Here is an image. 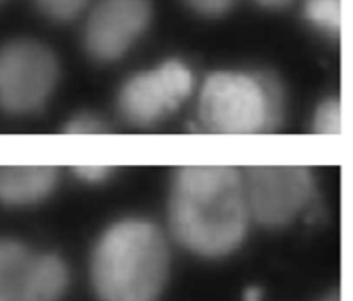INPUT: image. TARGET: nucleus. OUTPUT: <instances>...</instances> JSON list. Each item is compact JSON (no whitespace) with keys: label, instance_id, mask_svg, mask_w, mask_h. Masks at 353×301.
<instances>
[{"label":"nucleus","instance_id":"obj_1","mask_svg":"<svg viewBox=\"0 0 353 301\" xmlns=\"http://www.w3.org/2000/svg\"><path fill=\"white\" fill-rule=\"evenodd\" d=\"M168 214L172 236L192 253L207 258L233 253L252 220L243 172L230 165L179 169Z\"/></svg>","mask_w":353,"mask_h":301},{"label":"nucleus","instance_id":"obj_2","mask_svg":"<svg viewBox=\"0 0 353 301\" xmlns=\"http://www.w3.org/2000/svg\"><path fill=\"white\" fill-rule=\"evenodd\" d=\"M90 274L100 301H157L169 278L165 236L150 220H117L95 243Z\"/></svg>","mask_w":353,"mask_h":301},{"label":"nucleus","instance_id":"obj_3","mask_svg":"<svg viewBox=\"0 0 353 301\" xmlns=\"http://www.w3.org/2000/svg\"><path fill=\"white\" fill-rule=\"evenodd\" d=\"M285 110L283 83L268 71L212 72L199 98L200 123L216 134L272 133Z\"/></svg>","mask_w":353,"mask_h":301},{"label":"nucleus","instance_id":"obj_4","mask_svg":"<svg viewBox=\"0 0 353 301\" xmlns=\"http://www.w3.org/2000/svg\"><path fill=\"white\" fill-rule=\"evenodd\" d=\"M61 78L57 55L31 38L0 45V112L31 116L43 109Z\"/></svg>","mask_w":353,"mask_h":301},{"label":"nucleus","instance_id":"obj_5","mask_svg":"<svg viewBox=\"0 0 353 301\" xmlns=\"http://www.w3.org/2000/svg\"><path fill=\"white\" fill-rule=\"evenodd\" d=\"M250 219L269 229L286 227L309 210L316 196L312 172L302 165H257L243 172Z\"/></svg>","mask_w":353,"mask_h":301},{"label":"nucleus","instance_id":"obj_6","mask_svg":"<svg viewBox=\"0 0 353 301\" xmlns=\"http://www.w3.org/2000/svg\"><path fill=\"white\" fill-rule=\"evenodd\" d=\"M193 86L195 78L188 65L165 61L126 79L117 95V109L128 123L148 126L179 109Z\"/></svg>","mask_w":353,"mask_h":301},{"label":"nucleus","instance_id":"obj_7","mask_svg":"<svg viewBox=\"0 0 353 301\" xmlns=\"http://www.w3.org/2000/svg\"><path fill=\"white\" fill-rule=\"evenodd\" d=\"M69 284L64 262L0 236V301H59Z\"/></svg>","mask_w":353,"mask_h":301},{"label":"nucleus","instance_id":"obj_8","mask_svg":"<svg viewBox=\"0 0 353 301\" xmlns=\"http://www.w3.org/2000/svg\"><path fill=\"white\" fill-rule=\"evenodd\" d=\"M152 16V0H99L83 31L86 54L105 64L119 61L143 37Z\"/></svg>","mask_w":353,"mask_h":301},{"label":"nucleus","instance_id":"obj_9","mask_svg":"<svg viewBox=\"0 0 353 301\" xmlns=\"http://www.w3.org/2000/svg\"><path fill=\"white\" fill-rule=\"evenodd\" d=\"M57 181V169L48 165H2L0 205H37L54 193Z\"/></svg>","mask_w":353,"mask_h":301},{"label":"nucleus","instance_id":"obj_10","mask_svg":"<svg viewBox=\"0 0 353 301\" xmlns=\"http://www.w3.org/2000/svg\"><path fill=\"white\" fill-rule=\"evenodd\" d=\"M303 16L321 33L338 38L341 34L343 0H305Z\"/></svg>","mask_w":353,"mask_h":301},{"label":"nucleus","instance_id":"obj_11","mask_svg":"<svg viewBox=\"0 0 353 301\" xmlns=\"http://www.w3.org/2000/svg\"><path fill=\"white\" fill-rule=\"evenodd\" d=\"M314 133L336 136L343 129V110L338 98H327L321 103L314 114Z\"/></svg>","mask_w":353,"mask_h":301},{"label":"nucleus","instance_id":"obj_12","mask_svg":"<svg viewBox=\"0 0 353 301\" xmlns=\"http://www.w3.org/2000/svg\"><path fill=\"white\" fill-rule=\"evenodd\" d=\"M37 9L55 23H68V21L76 19L90 0H33Z\"/></svg>","mask_w":353,"mask_h":301},{"label":"nucleus","instance_id":"obj_13","mask_svg":"<svg viewBox=\"0 0 353 301\" xmlns=\"http://www.w3.org/2000/svg\"><path fill=\"white\" fill-rule=\"evenodd\" d=\"M105 131L107 126L103 124V121H100L97 116H90V114H79L62 127V133L65 134H99L105 133Z\"/></svg>","mask_w":353,"mask_h":301},{"label":"nucleus","instance_id":"obj_14","mask_svg":"<svg viewBox=\"0 0 353 301\" xmlns=\"http://www.w3.org/2000/svg\"><path fill=\"white\" fill-rule=\"evenodd\" d=\"M186 6L203 17H219L233 9L236 0H185Z\"/></svg>","mask_w":353,"mask_h":301},{"label":"nucleus","instance_id":"obj_15","mask_svg":"<svg viewBox=\"0 0 353 301\" xmlns=\"http://www.w3.org/2000/svg\"><path fill=\"white\" fill-rule=\"evenodd\" d=\"M74 172L86 183H102L109 178L112 169L105 165H86V167H78Z\"/></svg>","mask_w":353,"mask_h":301},{"label":"nucleus","instance_id":"obj_16","mask_svg":"<svg viewBox=\"0 0 353 301\" xmlns=\"http://www.w3.org/2000/svg\"><path fill=\"white\" fill-rule=\"evenodd\" d=\"M261 7H265V9H272V10H278V9H285V7L292 6L295 0H255Z\"/></svg>","mask_w":353,"mask_h":301},{"label":"nucleus","instance_id":"obj_17","mask_svg":"<svg viewBox=\"0 0 353 301\" xmlns=\"http://www.w3.org/2000/svg\"><path fill=\"white\" fill-rule=\"evenodd\" d=\"M321 301H341V293L338 291V289H334V291H331L330 295L324 296Z\"/></svg>","mask_w":353,"mask_h":301},{"label":"nucleus","instance_id":"obj_18","mask_svg":"<svg viewBox=\"0 0 353 301\" xmlns=\"http://www.w3.org/2000/svg\"><path fill=\"white\" fill-rule=\"evenodd\" d=\"M261 300V291L259 289H252L247 293V301H259Z\"/></svg>","mask_w":353,"mask_h":301},{"label":"nucleus","instance_id":"obj_19","mask_svg":"<svg viewBox=\"0 0 353 301\" xmlns=\"http://www.w3.org/2000/svg\"><path fill=\"white\" fill-rule=\"evenodd\" d=\"M3 2V0H0V3H2Z\"/></svg>","mask_w":353,"mask_h":301}]
</instances>
